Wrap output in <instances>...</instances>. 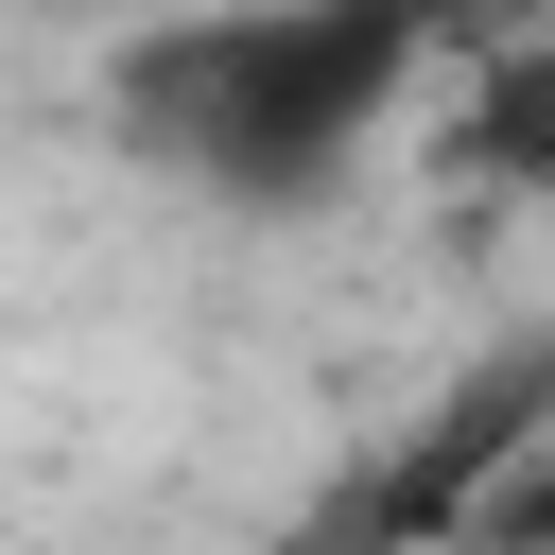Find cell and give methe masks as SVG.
Here are the masks:
<instances>
[{
	"label": "cell",
	"instance_id": "1",
	"mask_svg": "<svg viewBox=\"0 0 555 555\" xmlns=\"http://www.w3.org/2000/svg\"><path fill=\"white\" fill-rule=\"evenodd\" d=\"M416 69V35H382V17H278V35H191L173 52V121H191V156H225V173H312V156H347L364 121H382V87Z\"/></svg>",
	"mask_w": 555,
	"mask_h": 555
}]
</instances>
